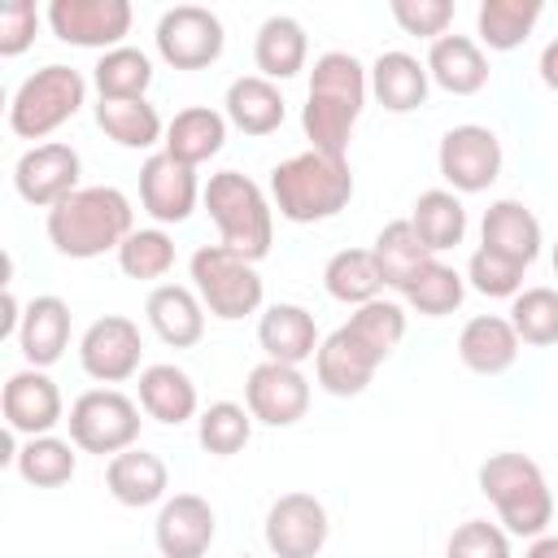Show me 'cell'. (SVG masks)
<instances>
[{
  "mask_svg": "<svg viewBox=\"0 0 558 558\" xmlns=\"http://www.w3.org/2000/svg\"><path fill=\"white\" fill-rule=\"evenodd\" d=\"M371 96V70L353 52H323L310 70V96L301 109V131L314 153L349 157V135L366 109Z\"/></svg>",
  "mask_w": 558,
  "mask_h": 558,
  "instance_id": "obj_1",
  "label": "cell"
},
{
  "mask_svg": "<svg viewBox=\"0 0 558 558\" xmlns=\"http://www.w3.org/2000/svg\"><path fill=\"white\" fill-rule=\"evenodd\" d=\"M131 231H135V209H131L126 192H118L109 183L78 187L61 205L48 209V240L61 257H74V262L118 253Z\"/></svg>",
  "mask_w": 558,
  "mask_h": 558,
  "instance_id": "obj_2",
  "label": "cell"
},
{
  "mask_svg": "<svg viewBox=\"0 0 558 558\" xmlns=\"http://www.w3.org/2000/svg\"><path fill=\"white\" fill-rule=\"evenodd\" d=\"M353 201V170L349 157L327 153H296L270 170V205L288 222H327Z\"/></svg>",
  "mask_w": 558,
  "mask_h": 558,
  "instance_id": "obj_3",
  "label": "cell"
},
{
  "mask_svg": "<svg viewBox=\"0 0 558 558\" xmlns=\"http://www.w3.org/2000/svg\"><path fill=\"white\" fill-rule=\"evenodd\" d=\"M214 227H218V244L240 253L244 262H262L275 244V205L270 196L240 170H218L209 174L205 192H201Z\"/></svg>",
  "mask_w": 558,
  "mask_h": 558,
  "instance_id": "obj_4",
  "label": "cell"
},
{
  "mask_svg": "<svg viewBox=\"0 0 558 558\" xmlns=\"http://www.w3.org/2000/svg\"><path fill=\"white\" fill-rule=\"evenodd\" d=\"M475 480L510 536H545V527L554 523V493L545 484V471L527 453H493L480 462Z\"/></svg>",
  "mask_w": 558,
  "mask_h": 558,
  "instance_id": "obj_5",
  "label": "cell"
},
{
  "mask_svg": "<svg viewBox=\"0 0 558 558\" xmlns=\"http://www.w3.org/2000/svg\"><path fill=\"white\" fill-rule=\"evenodd\" d=\"M87 100V78L74 65H44L35 74H26L9 100V131L17 140H44L52 131H61Z\"/></svg>",
  "mask_w": 558,
  "mask_h": 558,
  "instance_id": "obj_6",
  "label": "cell"
},
{
  "mask_svg": "<svg viewBox=\"0 0 558 558\" xmlns=\"http://www.w3.org/2000/svg\"><path fill=\"white\" fill-rule=\"evenodd\" d=\"M187 275H192V292L201 296V305L222 323H235L262 310L266 283L257 266L222 244H201L187 262Z\"/></svg>",
  "mask_w": 558,
  "mask_h": 558,
  "instance_id": "obj_7",
  "label": "cell"
},
{
  "mask_svg": "<svg viewBox=\"0 0 558 558\" xmlns=\"http://www.w3.org/2000/svg\"><path fill=\"white\" fill-rule=\"evenodd\" d=\"M65 423H70V440L83 453L113 458L140 440V401H131L118 388H87L83 397H74Z\"/></svg>",
  "mask_w": 558,
  "mask_h": 558,
  "instance_id": "obj_8",
  "label": "cell"
},
{
  "mask_svg": "<svg viewBox=\"0 0 558 558\" xmlns=\"http://www.w3.org/2000/svg\"><path fill=\"white\" fill-rule=\"evenodd\" d=\"M501 140L493 126H480V122H462V126H449L440 135V148H436V166H440V179L449 183V192H488L501 174Z\"/></svg>",
  "mask_w": 558,
  "mask_h": 558,
  "instance_id": "obj_9",
  "label": "cell"
},
{
  "mask_svg": "<svg viewBox=\"0 0 558 558\" xmlns=\"http://www.w3.org/2000/svg\"><path fill=\"white\" fill-rule=\"evenodd\" d=\"M153 39H157L161 61L174 65V70H205V65H214L222 57V44H227L218 13H209L205 4H174V9H166L157 17Z\"/></svg>",
  "mask_w": 558,
  "mask_h": 558,
  "instance_id": "obj_10",
  "label": "cell"
},
{
  "mask_svg": "<svg viewBox=\"0 0 558 558\" xmlns=\"http://www.w3.org/2000/svg\"><path fill=\"white\" fill-rule=\"evenodd\" d=\"M262 532L275 558H318L331 536V519L314 493H283L270 501Z\"/></svg>",
  "mask_w": 558,
  "mask_h": 558,
  "instance_id": "obj_11",
  "label": "cell"
},
{
  "mask_svg": "<svg viewBox=\"0 0 558 558\" xmlns=\"http://www.w3.org/2000/svg\"><path fill=\"white\" fill-rule=\"evenodd\" d=\"M131 4L126 0H52L48 4V26L61 44L74 48H122L131 31Z\"/></svg>",
  "mask_w": 558,
  "mask_h": 558,
  "instance_id": "obj_12",
  "label": "cell"
},
{
  "mask_svg": "<svg viewBox=\"0 0 558 558\" xmlns=\"http://www.w3.org/2000/svg\"><path fill=\"white\" fill-rule=\"evenodd\" d=\"M78 174H83V161L70 144L61 140H48V144H31L17 161H13V187L26 205L35 209H52L61 205L70 192H78Z\"/></svg>",
  "mask_w": 558,
  "mask_h": 558,
  "instance_id": "obj_13",
  "label": "cell"
},
{
  "mask_svg": "<svg viewBox=\"0 0 558 558\" xmlns=\"http://www.w3.org/2000/svg\"><path fill=\"white\" fill-rule=\"evenodd\" d=\"M144 357V340L140 327L126 314H105L96 318L83 340H78V366L96 379V384H122L140 371Z\"/></svg>",
  "mask_w": 558,
  "mask_h": 558,
  "instance_id": "obj_14",
  "label": "cell"
},
{
  "mask_svg": "<svg viewBox=\"0 0 558 558\" xmlns=\"http://www.w3.org/2000/svg\"><path fill=\"white\" fill-rule=\"evenodd\" d=\"M0 410H4V427L17 432V436H26V440L31 436H52V427L65 418L61 388L39 366H22V371H13L4 379Z\"/></svg>",
  "mask_w": 558,
  "mask_h": 558,
  "instance_id": "obj_15",
  "label": "cell"
},
{
  "mask_svg": "<svg viewBox=\"0 0 558 558\" xmlns=\"http://www.w3.org/2000/svg\"><path fill=\"white\" fill-rule=\"evenodd\" d=\"M244 405L266 427H292L310 410V379L301 375V366L257 362L244 379Z\"/></svg>",
  "mask_w": 558,
  "mask_h": 558,
  "instance_id": "obj_16",
  "label": "cell"
},
{
  "mask_svg": "<svg viewBox=\"0 0 558 558\" xmlns=\"http://www.w3.org/2000/svg\"><path fill=\"white\" fill-rule=\"evenodd\" d=\"M201 192L205 187L196 183V170L174 161L166 148L144 157V166H140V205L153 222H161V227L166 222H187Z\"/></svg>",
  "mask_w": 558,
  "mask_h": 558,
  "instance_id": "obj_17",
  "label": "cell"
},
{
  "mask_svg": "<svg viewBox=\"0 0 558 558\" xmlns=\"http://www.w3.org/2000/svg\"><path fill=\"white\" fill-rule=\"evenodd\" d=\"M218 536V514L201 493H174L161 501L153 541L161 558H205Z\"/></svg>",
  "mask_w": 558,
  "mask_h": 558,
  "instance_id": "obj_18",
  "label": "cell"
},
{
  "mask_svg": "<svg viewBox=\"0 0 558 558\" xmlns=\"http://www.w3.org/2000/svg\"><path fill=\"white\" fill-rule=\"evenodd\" d=\"M379 362H384V357H379L349 323H340V327L318 344V353H314V375H318V388H323V392H331V397H357V392H366V384L375 379Z\"/></svg>",
  "mask_w": 558,
  "mask_h": 558,
  "instance_id": "obj_19",
  "label": "cell"
},
{
  "mask_svg": "<svg viewBox=\"0 0 558 558\" xmlns=\"http://www.w3.org/2000/svg\"><path fill=\"white\" fill-rule=\"evenodd\" d=\"M480 244L501 253V257H510V262H519V266H532L536 253H541V218L523 201L501 196L480 218Z\"/></svg>",
  "mask_w": 558,
  "mask_h": 558,
  "instance_id": "obj_20",
  "label": "cell"
},
{
  "mask_svg": "<svg viewBox=\"0 0 558 558\" xmlns=\"http://www.w3.org/2000/svg\"><path fill=\"white\" fill-rule=\"evenodd\" d=\"M257 344L266 353V362H283V366H301L305 357L318 353V327L314 314L305 305L292 301H275L262 318H257Z\"/></svg>",
  "mask_w": 558,
  "mask_h": 558,
  "instance_id": "obj_21",
  "label": "cell"
},
{
  "mask_svg": "<svg viewBox=\"0 0 558 558\" xmlns=\"http://www.w3.org/2000/svg\"><path fill=\"white\" fill-rule=\"evenodd\" d=\"M105 488L118 506H131V510H144V506H157L166 501V488H170V471L157 453L131 445L122 453L109 458L105 466Z\"/></svg>",
  "mask_w": 558,
  "mask_h": 558,
  "instance_id": "obj_22",
  "label": "cell"
},
{
  "mask_svg": "<svg viewBox=\"0 0 558 558\" xmlns=\"http://www.w3.org/2000/svg\"><path fill=\"white\" fill-rule=\"evenodd\" d=\"M17 349H22L26 366H39V371L61 362V353L70 349V305L52 292L31 296L22 327H17Z\"/></svg>",
  "mask_w": 558,
  "mask_h": 558,
  "instance_id": "obj_23",
  "label": "cell"
},
{
  "mask_svg": "<svg viewBox=\"0 0 558 558\" xmlns=\"http://www.w3.org/2000/svg\"><path fill=\"white\" fill-rule=\"evenodd\" d=\"M144 314L170 349H192L205 336V305L187 283H157L144 301Z\"/></svg>",
  "mask_w": 558,
  "mask_h": 558,
  "instance_id": "obj_24",
  "label": "cell"
},
{
  "mask_svg": "<svg viewBox=\"0 0 558 558\" xmlns=\"http://www.w3.org/2000/svg\"><path fill=\"white\" fill-rule=\"evenodd\" d=\"M427 87H432V74H427V61H418L414 52H379L371 61V96L388 109V113H410L427 100Z\"/></svg>",
  "mask_w": 558,
  "mask_h": 558,
  "instance_id": "obj_25",
  "label": "cell"
},
{
  "mask_svg": "<svg viewBox=\"0 0 558 558\" xmlns=\"http://www.w3.org/2000/svg\"><path fill=\"white\" fill-rule=\"evenodd\" d=\"M427 74L449 96H475L488 83V57L471 35H440L427 48Z\"/></svg>",
  "mask_w": 558,
  "mask_h": 558,
  "instance_id": "obj_26",
  "label": "cell"
},
{
  "mask_svg": "<svg viewBox=\"0 0 558 558\" xmlns=\"http://www.w3.org/2000/svg\"><path fill=\"white\" fill-rule=\"evenodd\" d=\"M222 113L244 135H270V131L283 126L288 109H283L279 83H270L262 74H240V78H231V87L222 96Z\"/></svg>",
  "mask_w": 558,
  "mask_h": 558,
  "instance_id": "obj_27",
  "label": "cell"
},
{
  "mask_svg": "<svg viewBox=\"0 0 558 558\" xmlns=\"http://www.w3.org/2000/svg\"><path fill=\"white\" fill-rule=\"evenodd\" d=\"M161 144H166V153L174 161L196 170L201 161L222 153V144H227V113H218L209 105H187V109H179L166 122V140Z\"/></svg>",
  "mask_w": 558,
  "mask_h": 558,
  "instance_id": "obj_28",
  "label": "cell"
},
{
  "mask_svg": "<svg viewBox=\"0 0 558 558\" xmlns=\"http://www.w3.org/2000/svg\"><path fill=\"white\" fill-rule=\"evenodd\" d=\"M458 357L475 375H501V371H510L514 357H519V336H514L510 318H501V314H475V318H466V327L458 336Z\"/></svg>",
  "mask_w": 558,
  "mask_h": 558,
  "instance_id": "obj_29",
  "label": "cell"
},
{
  "mask_svg": "<svg viewBox=\"0 0 558 558\" xmlns=\"http://www.w3.org/2000/svg\"><path fill=\"white\" fill-rule=\"evenodd\" d=\"M140 410L166 427L196 418V384L174 362H153L140 371Z\"/></svg>",
  "mask_w": 558,
  "mask_h": 558,
  "instance_id": "obj_30",
  "label": "cell"
},
{
  "mask_svg": "<svg viewBox=\"0 0 558 558\" xmlns=\"http://www.w3.org/2000/svg\"><path fill=\"white\" fill-rule=\"evenodd\" d=\"M305 57H310V39H305V26L288 13H270L262 26H257V39H253V61L262 70V78L270 83H283L292 74L305 70Z\"/></svg>",
  "mask_w": 558,
  "mask_h": 558,
  "instance_id": "obj_31",
  "label": "cell"
},
{
  "mask_svg": "<svg viewBox=\"0 0 558 558\" xmlns=\"http://www.w3.org/2000/svg\"><path fill=\"white\" fill-rule=\"evenodd\" d=\"M371 253H375V262H379L384 288H397V292H405V288L414 283V275H418L427 262H436V253L418 240V231L410 227V218H397V222L379 227Z\"/></svg>",
  "mask_w": 558,
  "mask_h": 558,
  "instance_id": "obj_32",
  "label": "cell"
},
{
  "mask_svg": "<svg viewBox=\"0 0 558 558\" xmlns=\"http://www.w3.org/2000/svg\"><path fill=\"white\" fill-rule=\"evenodd\" d=\"M410 227L418 231V240L432 248V253H445L453 244H462L466 235V209L458 201V192L449 187H427L414 196L410 205Z\"/></svg>",
  "mask_w": 558,
  "mask_h": 558,
  "instance_id": "obj_33",
  "label": "cell"
},
{
  "mask_svg": "<svg viewBox=\"0 0 558 558\" xmlns=\"http://www.w3.org/2000/svg\"><path fill=\"white\" fill-rule=\"evenodd\" d=\"M323 288L331 301L340 305H366V301H379L384 292V275H379V262L371 248H340L331 253V262L323 266Z\"/></svg>",
  "mask_w": 558,
  "mask_h": 558,
  "instance_id": "obj_34",
  "label": "cell"
},
{
  "mask_svg": "<svg viewBox=\"0 0 558 558\" xmlns=\"http://www.w3.org/2000/svg\"><path fill=\"white\" fill-rule=\"evenodd\" d=\"M541 9H545L541 0H480L475 35L493 52H510L532 35V26L541 22Z\"/></svg>",
  "mask_w": 558,
  "mask_h": 558,
  "instance_id": "obj_35",
  "label": "cell"
},
{
  "mask_svg": "<svg viewBox=\"0 0 558 558\" xmlns=\"http://www.w3.org/2000/svg\"><path fill=\"white\" fill-rule=\"evenodd\" d=\"M92 83H96L100 100H144V92L153 87V61H148V52H140L131 44L109 48L92 65Z\"/></svg>",
  "mask_w": 558,
  "mask_h": 558,
  "instance_id": "obj_36",
  "label": "cell"
},
{
  "mask_svg": "<svg viewBox=\"0 0 558 558\" xmlns=\"http://www.w3.org/2000/svg\"><path fill=\"white\" fill-rule=\"evenodd\" d=\"M13 466L35 488H61L78 471V445L61 440V436H31L26 445H17Z\"/></svg>",
  "mask_w": 558,
  "mask_h": 558,
  "instance_id": "obj_37",
  "label": "cell"
},
{
  "mask_svg": "<svg viewBox=\"0 0 558 558\" xmlns=\"http://www.w3.org/2000/svg\"><path fill=\"white\" fill-rule=\"evenodd\" d=\"M96 126L122 148H153L166 135L161 113L148 100H100L96 105Z\"/></svg>",
  "mask_w": 558,
  "mask_h": 558,
  "instance_id": "obj_38",
  "label": "cell"
},
{
  "mask_svg": "<svg viewBox=\"0 0 558 558\" xmlns=\"http://www.w3.org/2000/svg\"><path fill=\"white\" fill-rule=\"evenodd\" d=\"M253 423L257 418L248 414V405H240V401H214L196 418V440L214 458H235L253 440Z\"/></svg>",
  "mask_w": 558,
  "mask_h": 558,
  "instance_id": "obj_39",
  "label": "cell"
},
{
  "mask_svg": "<svg viewBox=\"0 0 558 558\" xmlns=\"http://www.w3.org/2000/svg\"><path fill=\"white\" fill-rule=\"evenodd\" d=\"M401 296H405L423 318H445V314H453V310L462 305V296H466V275H458V270L445 266V262H427Z\"/></svg>",
  "mask_w": 558,
  "mask_h": 558,
  "instance_id": "obj_40",
  "label": "cell"
},
{
  "mask_svg": "<svg viewBox=\"0 0 558 558\" xmlns=\"http://www.w3.org/2000/svg\"><path fill=\"white\" fill-rule=\"evenodd\" d=\"M510 327L519 344H558V288H523L510 301Z\"/></svg>",
  "mask_w": 558,
  "mask_h": 558,
  "instance_id": "obj_41",
  "label": "cell"
},
{
  "mask_svg": "<svg viewBox=\"0 0 558 558\" xmlns=\"http://www.w3.org/2000/svg\"><path fill=\"white\" fill-rule=\"evenodd\" d=\"M118 266L126 279H161L174 266V240L161 227H135L118 248Z\"/></svg>",
  "mask_w": 558,
  "mask_h": 558,
  "instance_id": "obj_42",
  "label": "cell"
},
{
  "mask_svg": "<svg viewBox=\"0 0 558 558\" xmlns=\"http://www.w3.org/2000/svg\"><path fill=\"white\" fill-rule=\"evenodd\" d=\"M349 327L379 353V357H388L401 340H405V310L397 305V301H366V305H357L353 314H349Z\"/></svg>",
  "mask_w": 558,
  "mask_h": 558,
  "instance_id": "obj_43",
  "label": "cell"
},
{
  "mask_svg": "<svg viewBox=\"0 0 558 558\" xmlns=\"http://www.w3.org/2000/svg\"><path fill=\"white\" fill-rule=\"evenodd\" d=\"M523 270L527 266H519V262H510V257H501V253H493V248H475L471 253V262H466V283L480 292V296H519L523 292Z\"/></svg>",
  "mask_w": 558,
  "mask_h": 558,
  "instance_id": "obj_44",
  "label": "cell"
},
{
  "mask_svg": "<svg viewBox=\"0 0 558 558\" xmlns=\"http://www.w3.org/2000/svg\"><path fill=\"white\" fill-rule=\"evenodd\" d=\"M445 558H510V532L488 519H466L449 532Z\"/></svg>",
  "mask_w": 558,
  "mask_h": 558,
  "instance_id": "obj_45",
  "label": "cell"
},
{
  "mask_svg": "<svg viewBox=\"0 0 558 558\" xmlns=\"http://www.w3.org/2000/svg\"><path fill=\"white\" fill-rule=\"evenodd\" d=\"M388 9L405 35H418L432 44L440 35H449V22H453V0H392Z\"/></svg>",
  "mask_w": 558,
  "mask_h": 558,
  "instance_id": "obj_46",
  "label": "cell"
},
{
  "mask_svg": "<svg viewBox=\"0 0 558 558\" xmlns=\"http://www.w3.org/2000/svg\"><path fill=\"white\" fill-rule=\"evenodd\" d=\"M39 9L31 0H4L0 4V57H22L35 44Z\"/></svg>",
  "mask_w": 558,
  "mask_h": 558,
  "instance_id": "obj_47",
  "label": "cell"
},
{
  "mask_svg": "<svg viewBox=\"0 0 558 558\" xmlns=\"http://www.w3.org/2000/svg\"><path fill=\"white\" fill-rule=\"evenodd\" d=\"M536 70H541V83H545L549 92H558V39H549V44L541 48Z\"/></svg>",
  "mask_w": 558,
  "mask_h": 558,
  "instance_id": "obj_48",
  "label": "cell"
},
{
  "mask_svg": "<svg viewBox=\"0 0 558 558\" xmlns=\"http://www.w3.org/2000/svg\"><path fill=\"white\" fill-rule=\"evenodd\" d=\"M523 558H558V536H536Z\"/></svg>",
  "mask_w": 558,
  "mask_h": 558,
  "instance_id": "obj_49",
  "label": "cell"
},
{
  "mask_svg": "<svg viewBox=\"0 0 558 558\" xmlns=\"http://www.w3.org/2000/svg\"><path fill=\"white\" fill-rule=\"evenodd\" d=\"M549 262H554V275H558V240H554V257Z\"/></svg>",
  "mask_w": 558,
  "mask_h": 558,
  "instance_id": "obj_50",
  "label": "cell"
},
{
  "mask_svg": "<svg viewBox=\"0 0 558 558\" xmlns=\"http://www.w3.org/2000/svg\"><path fill=\"white\" fill-rule=\"evenodd\" d=\"M244 558H253V554H244Z\"/></svg>",
  "mask_w": 558,
  "mask_h": 558,
  "instance_id": "obj_51",
  "label": "cell"
}]
</instances>
